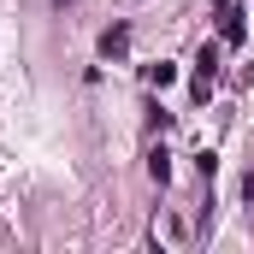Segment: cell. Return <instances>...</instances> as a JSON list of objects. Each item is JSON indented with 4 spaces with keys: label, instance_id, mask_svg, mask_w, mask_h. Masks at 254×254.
Segmentation results:
<instances>
[{
    "label": "cell",
    "instance_id": "obj_2",
    "mask_svg": "<svg viewBox=\"0 0 254 254\" xmlns=\"http://www.w3.org/2000/svg\"><path fill=\"white\" fill-rule=\"evenodd\" d=\"M125 48H130V30H125V24H113V30L101 36V54L113 60V54H125Z\"/></svg>",
    "mask_w": 254,
    "mask_h": 254
},
{
    "label": "cell",
    "instance_id": "obj_1",
    "mask_svg": "<svg viewBox=\"0 0 254 254\" xmlns=\"http://www.w3.org/2000/svg\"><path fill=\"white\" fill-rule=\"evenodd\" d=\"M213 77H219V48H201V60H195V95L201 101L213 95Z\"/></svg>",
    "mask_w": 254,
    "mask_h": 254
},
{
    "label": "cell",
    "instance_id": "obj_4",
    "mask_svg": "<svg viewBox=\"0 0 254 254\" xmlns=\"http://www.w3.org/2000/svg\"><path fill=\"white\" fill-rule=\"evenodd\" d=\"M148 172H154V178H160V184H166V178H172V166H166V148H154V160H148Z\"/></svg>",
    "mask_w": 254,
    "mask_h": 254
},
{
    "label": "cell",
    "instance_id": "obj_3",
    "mask_svg": "<svg viewBox=\"0 0 254 254\" xmlns=\"http://www.w3.org/2000/svg\"><path fill=\"white\" fill-rule=\"evenodd\" d=\"M225 42H243V12L225 6Z\"/></svg>",
    "mask_w": 254,
    "mask_h": 254
}]
</instances>
